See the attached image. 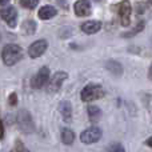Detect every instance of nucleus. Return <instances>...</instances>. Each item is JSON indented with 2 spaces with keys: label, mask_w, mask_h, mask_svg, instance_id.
Segmentation results:
<instances>
[{
  "label": "nucleus",
  "mask_w": 152,
  "mask_h": 152,
  "mask_svg": "<svg viewBox=\"0 0 152 152\" xmlns=\"http://www.w3.org/2000/svg\"><path fill=\"white\" fill-rule=\"evenodd\" d=\"M48 79H50V68L48 67H43L40 68V71L36 74L34 79H32V87L34 88H43V87L47 84Z\"/></svg>",
  "instance_id": "6e6552de"
},
{
  "label": "nucleus",
  "mask_w": 152,
  "mask_h": 152,
  "mask_svg": "<svg viewBox=\"0 0 152 152\" xmlns=\"http://www.w3.org/2000/svg\"><path fill=\"white\" fill-rule=\"evenodd\" d=\"M88 116L92 121H96L97 119L102 116V111H100V108L96 107V105H89L88 107Z\"/></svg>",
  "instance_id": "dca6fc26"
},
{
  "label": "nucleus",
  "mask_w": 152,
  "mask_h": 152,
  "mask_svg": "<svg viewBox=\"0 0 152 152\" xmlns=\"http://www.w3.org/2000/svg\"><path fill=\"white\" fill-rule=\"evenodd\" d=\"M59 111H60L61 116L66 121H71V118H72V105L69 102H61L60 105H59Z\"/></svg>",
  "instance_id": "ddd939ff"
},
{
  "label": "nucleus",
  "mask_w": 152,
  "mask_h": 152,
  "mask_svg": "<svg viewBox=\"0 0 152 152\" xmlns=\"http://www.w3.org/2000/svg\"><path fill=\"white\" fill-rule=\"evenodd\" d=\"M35 31H36V24H35V21H31V20L24 21V24H23V32L24 34L31 35V34H34Z\"/></svg>",
  "instance_id": "f3484780"
},
{
  "label": "nucleus",
  "mask_w": 152,
  "mask_h": 152,
  "mask_svg": "<svg viewBox=\"0 0 152 152\" xmlns=\"http://www.w3.org/2000/svg\"><path fill=\"white\" fill-rule=\"evenodd\" d=\"M3 137H4V126H3V121L0 119V139H3Z\"/></svg>",
  "instance_id": "5701e85b"
},
{
  "label": "nucleus",
  "mask_w": 152,
  "mask_h": 152,
  "mask_svg": "<svg viewBox=\"0 0 152 152\" xmlns=\"http://www.w3.org/2000/svg\"><path fill=\"white\" fill-rule=\"evenodd\" d=\"M48 47V43L45 42V40H37V42L32 43L31 45H29L28 48V55L31 56L32 59H36L39 58V56H42L43 53L45 52V50H47Z\"/></svg>",
  "instance_id": "1a4fd4ad"
},
{
  "label": "nucleus",
  "mask_w": 152,
  "mask_h": 152,
  "mask_svg": "<svg viewBox=\"0 0 152 152\" xmlns=\"http://www.w3.org/2000/svg\"><path fill=\"white\" fill-rule=\"evenodd\" d=\"M105 66H107L108 71L112 72L113 75L119 76V75L123 74V69H121V66L118 63V61H115V60H110V61H107V64H105Z\"/></svg>",
  "instance_id": "2eb2a0df"
},
{
  "label": "nucleus",
  "mask_w": 152,
  "mask_h": 152,
  "mask_svg": "<svg viewBox=\"0 0 152 152\" xmlns=\"http://www.w3.org/2000/svg\"><path fill=\"white\" fill-rule=\"evenodd\" d=\"M56 1H58L63 8H67V3H66V0H56Z\"/></svg>",
  "instance_id": "b1692460"
},
{
  "label": "nucleus",
  "mask_w": 152,
  "mask_h": 152,
  "mask_svg": "<svg viewBox=\"0 0 152 152\" xmlns=\"http://www.w3.org/2000/svg\"><path fill=\"white\" fill-rule=\"evenodd\" d=\"M102 137V129L99 127H89L88 129L81 132L80 135V140L84 144H92V143H96L100 140Z\"/></svg>",
  "instance_id": "20e7f679"
},
{
  "label": "nucleus",
  "mask_w": 152,
  "mask_h": 152,
  "mask_svg": "<svg viewBox=\"0 0 152 152\" xmlns=\"http://www.w3.org/2000/svg\"><path fill=\"white\" fill-rule=\"evenodd\" d=\"M56 13H58V11H56L55 7H52V5H44V7H42L39 10L37 15H39V18L42 19V20H50Z\"/></svg>",
  "instance_id": "f8f14e48"
},
{
  "label": "nucleus",
  "mask_w": 152,
  "mask_h": 152,
  "mask_svg": "<svg viewBox=\"0 0 152 152\" xmlns=\"http://www.w3.org/2000/svg\"><path fill=\"white\" fill-rule=\"evenodd\" d=\"M1 59L5 66L11 67L23 59V50L18 44H7L1 51Z\"/></svg>",
  "instance_id": "f257e3e1"
},
{
  "label": "nucleus",
  "mask_w": 152,
  "mask_h": 152,
  "mask_svg": "<svg viewBox=\"0 0 152 152\" xmlns=\"http://www.w3.org/2000/svg\"><path fill=\"white\" fill-rule=\"evenodd\" d=\"M18 104V95L11 94L10 95V105H16Z\"/></svg>",
  "instance_id": "4be33fe9"
},
{
  "label": "nucleus",
  "mask_w": 152,
  "mask_h": 152,
  "mask_svg": "<svg viewBox=\"0 0 152 152\" xmlns=\"http://www.w3.org/2000/svg\"><path fill=\"white\" fill-rule=\"evenodd\" d=\"M100 28H102V23L97 20H88V21L81 24V31H83L84 34H88V35L96 34V32L100 31Z\"/></svg>",
  "instance_id": "9b49d317"
},
{
  "label": "nucleus",
  "mask_w": 152,
  "mask_h": 152,
  "mask_svg": "<svg viewBox=\"0 0 152 152\" xmlns=\"http://www.w3.org/2000/svg\"><path fill=\"white\" fill-rule=\"evenodd\" d=\"M18 123L19 127H20L21 131H24L26 134H31L34 131V123H32V118L27 111H20L18 116Z\"/></svg>",
  "instance_id": "423d86ee"
},
{
  "label": "nucleus",
  "mask_w": 152,
  "mask_h": 152,
  "mask_svg": "<svg viewBox=\"0 0 152 152\" xmlns=\"http://www.w3.org/2000/svg\"><path fill=\"white\" fill-rule=\"evenodd\" d=\"M147 145H148V147H151V145H152V144H151V137L147 140Z\"/></svg>",
  "instance_id": "a878e982"
},
{
  "label": "nucleus",
  "mask_w": 152,
  "mask_h": 152,
  "mask_svg": "<svg viewBox=\"0 0 152 152\" xmlns=\"http://www.w3.org/2000/svg\"><path fill=\"white\" fill-rule=\"evenodd\" d=\"M0 16H1V19L11 28H13V27L16 26V23H18V11H16L15 7L3 8V10L0 11Z\"/></svg>",
  "instance_id": "0eeeda50"
},
{
  "label": "nucleus",
  "mask_w": 152,
  "mask_h": 152,
  "mask_svg": "<svg viewBox=\"0 0 152 152\" xmlns=\"http://www.w3.org/2000/svg\"><path fill=\"white\" fill-rule=\"evenodd\" d=\"M74 140H75V134L72 132V129H69V128L61 129V142H63L64 144L69 145L74 143Z\"/></svg>",
  "instance_id": "4468645a"
},
{
  "label": "nucleus",
  "mask_w": 152,
  "mask_h": 152,
  "mask_svg": "<svg viewBox=\"0 0 152 152\" xmlns=\"http://www.w3.org/2000/svg\"><path fill=\"white\" fill-rule=\"evenodd\" d=\"M8 1H10V0H0V5H5Z\"/></svg>",
  "instance_id": "393cba45"
},
{
  "label": "nucleus",
  "mask_w": 152,
  "mask_h": 152,
  "mask_svg": "<svg viewBox=\"0 0 152 152\" xmlns=\"http://www.w3.org/2000/svg\"><path fill=\"white\" fill-rule=\"evenodd\" d=\"M108 152H126V151H124V147L121 144H119V143H115V144H112L110 147Z\"/></svg>",
  "instance_id": "412c9836"
},
{
  "label": "nucleus",
  "mask_w": 152,
  "mask_h": 152,
  "mask_svg": "<svg viewBox=\"0 0 152 152\" xmlns=\"http://www.w3.org/2000/svg\"><path fill=\"white\" fill-rule=\"evenodd\" d=\"M67 77H68V74H67V72H63V71L56 72V74L51 79H48V81H47L48 83V92H51V94L58 92L59 89H60L63 81L67 80Z\"/></svg>",
  "instance_id": "39448f33"
},
{
  "label": "nucleus",
  "mask_w": 152,
  "mask_h": 152,
  "mask_svg": "<svg viewBox=\"0 0 152 152\" xmlns=\"http://www.w3.org/2000/svg\"><path fill=\"white\" fill-rule=\"evenodd\" d=\"M11 152H29V151L24 147V144L20 142V140H18V142H16V144H15V147H13V150Z\"/></svg>",
  "instance_id": "aec40b11"
},
{
  "label": "nucleus",
  "mask_w": 152,
  "mask_h": 152,
  "mask_svg": "<svg viewBox=\"0 0 152 152\" xmlns=\"http://www.w3.org/2000/svg\"><path fill=\"white\" fill-rule=\"evenodd\" d=\"M20 5H23L24 8H28V10H34L37 4H39V0H19Z\"/></svg>",
  "instance_id": "a211bd4d"
},
{
  "label": "nucleus",
  "mask_w": 152,
  "mask_h": 152,
  "mask_svg": "<svg viewBox=\"0 0 152 152\" xmlns=\"http://www.w3.org/2000/svg\"><path fill=\"white\" fill-rule=\"evenodd\" d=\"M131 3L128 0H123L120 4H118V13L119 18H120V23L123 24L124 27H128L129 23H131Z\"/></svg>",
  "instance_id": "7ed1b4c3"
},
{
  "label": "nucleus",
  "mask_w": 152,
  "mask_h": 152,
  "mask_svg": "<svg viewBox=\"0 0 152 152\" xmlns=\"http://www.w3.org/2000/svg\"><path fill=\"white\" fill-rule=\"evenodd\" d=\"M103 96H104V89L102 86H97V84H89V86L84 87L81 91L83 102H94V100L102 99Z\"/></svg>",
  "instance_id": "f03ea898"
},
{
  "label": "nucleus",
  "mask_w": 152,
  "mask_h": 152,
  "mask_svg": "<svg viewBox=\"0 0 152 152\" xmlns=\"http://www.w3.org/2000/svg\"><path fill=\"white\" fill-rule=\"evenodd\" d=\"M74 10H75V13L76 16H87L91 13V3L88 0H77L74 5Z\"/></svg>",
  "instance_id": "9d476101"
},
{
  "label": "nucleus",
  "mask_w": 152,
  "mask_h": 152,
  "mask_svg": "<svg viewBox=\"0 0 152 152\" xmlns=\"http://www.w3.org/2000/svg\"><path fill=\"white\" fill-rule=\"evenodd\" d=\"M144 26H145V23H144L143 20H142V21H139V23H137V26H136V28L132 29V31H129V32H126V34H123V36H124V37L132 36V35L137 34L139 31H143V29H144Z\"/></svg>",
  "instance_id": "6ab92c4d"
}]
</instances>
